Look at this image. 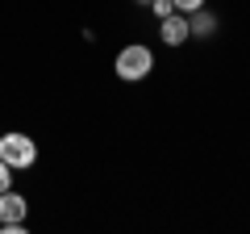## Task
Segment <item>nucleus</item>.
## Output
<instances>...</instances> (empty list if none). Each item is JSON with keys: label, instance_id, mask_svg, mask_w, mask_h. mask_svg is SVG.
<instances>
[{"label": "nucleus", "instance_id": "3", "mask_svg": "<svg viewBox=\"0 0 250 234\" xmlns=\"http://www.w3.org/2000/svg\"><path fill=\"white\" fill-rule=\"evenodd\" d=\"M159 34L167 46H184L188 38H192V25H188V13H171V17L159 21Z\"/></svg>", "mask_w": 250, "mask_h": 234}, {"label": "nucleus", "instance_id": "4", "mask_svg": "<svg viewBox=\"0 0 250 234\" xmlns=\"http://www.w3.org/2000/svg\"><path fill=\"white\" fill-rule=\"evenodd\" d=\"M25 213H29V205H25V197H17V192H0V226L4 222H25Z\"/></svg>", "mask_w": 250, "mask_h": 234}, {"label": "nucleus", "instance_id": "5", "mask_svg": "<svg viewBox=\"0 0 250 234\" xmlns=\"http://www.w3.org/2000/svg\"><path fill=\"white\" fill-rule=\"evenodd\" d=\"M188 25H192V38H213V34H217V17H213L208 9L188 13Z\"/></svg>", "mask_w": 250, "mask_h": 234}, {"label": "nucleus", "instance_id": "2", "mask_svg": "<svg viewBox=\"0 0 250 234\" xmlns=\"http://www.w3.org/2000/svg\"><path fill=\"white\" fill-rule=\"evenodd\" d=\"M117 75H121L125 84H138V80H146V75L154 71V54H150V46H142V42H134V46H125L121 54H117Z\"/></svg>", "mask_w": 250, "mask_h": 234}, {"label": "nucleus", "instance_id": "6", "mask_svg": "<svg viewBox=\"0 0 250 234\" xmlns=\"http://www.w3.org/2000/svg\"><path fill=\"white\" fill-rule=\"evenodd\" d=\"M150 13H154V17H171V13H175V4H171V0H154V4H150Z\"/></svg>", "mask_w": 250, "mask_h": 234}, {"label": "nucleus", "instance_id": "8", "mask_svg": "<svg viewBox=\"0 0 250 234\" xmlns=\"http://www.w3.org/2000/svg\"><path fill=\"white\" fill-rule=\"evenodd\" d=\"M9 188H13V167L0 159V192H9Z\"/></svg>", "mask_w": 250, "mask_h": 234}, {"label": "nucleus", "instance_id": "1", "mask_svg": "<svg viewBox=\"0 0 250 234\" xmlns=\"http://www.w3.org/2000/svg\"><path fill=\"white\" fill-rule=\"evenodd\" d=\"M0 159L9 163L13 171H25L38 163V142L29 134H17V130H9V134H0Z\"/></svg>", "mask_w": 250, "mask_h": 234}, {"label": "nucleus", "instance_id": "7", "mask_svg": "<svg viewBox=\"0 0 250 234\" xmlns=\"http://www.w3.org/2000/svg\"><path fill=\"white\" fill-rule=\"evenodd\" d=\"M175 4V13H196V9H205V0H171Z\"/></svg>", "mask_w": 250, "mask_h": 234}, {"label": "nucleus", "instance_id": "9", "mask_svg": "<svg viewBox=\"0 0 250 234\" xmlns=\"http://www.w3.org/2000/svg\"><path fill=\"white\" fill-rule=\"evenodd\" d=\"M138 4H146V9H150V4H154V0H138Z\"/></svg>", "mask_w": 250, "mask_h": 234}]
</instances>
